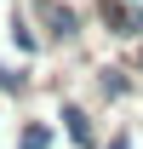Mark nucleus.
I'll return each mask as SVG.
<instances>
[{
    "mask_svg": "<svg viewBox=\"0 0 143 149\" xmlns=\"http://www.w3.org/2000/svg\"><path fill=\"white\" fill-rule=\"evenodd\" d=\"M0 97H29V69L23 63H0Z\"/></svg>",
    "mask_w": 143,
    "mask_h": 149,
    "instance_id": "7",
    "label": "nucleus"
},
{
    "mask_svg": "<svg viewBox=\"0 0 143 149\" xmlns=\"http://www.w3.org/2000/svg\"><path fill=\"white\" fill-rule=\"evenodd\" d=\"M57 115H63V138H69L74 149H97V143H103V138H97V115H92L86 103H74V97H69Z\"/></svg>",
    "mask_w": 143,
    "mask_h": 149,
    "instance_id": "2",
    "label": "nucleus"
},
{
    "mask_svg": "<svg viewBox=\"0 0 143 149\" xmlns=\"http://www.w3.org/2000/svg\"><path fill=\"white\" fill-rule=\"evenodd\" d=\"M92 17L115 40H132V0H92Z\"/></svg>",
    "mask_w": 143,
    "mask_h": 149,
    "instance_id": "3",
    "label": "nucleus"
},
{
    "mask_svg": "<svg viewBox=\"0 0 143 149\" xmlns=\"http://www.w3.org/2000/svg\"><path fill=\"white\" fill-rule=\"evenodd\" d=\"M57 143V126L52 120H23L17 126V149H52Z\"/></svg>",
    "mask_w": 143,
    "mask_h": 149,
    "instance_id": "6",
    "label": "nucleus"
},
{
    "mask_svg": "<svg viewBox=\"0 0 143 149\" xmlns=\"http://www.w3.org/2000/svg\"><path fill=\"white\" fill-rule=\"evenodd\" d=\"M132 6H143V0H132Z\"/></svg>",
    "mask_w": 143,
    "mask_h": 149,
    "instance_id": "11",
    "label": "nucleus"
},
{
    "mask_svg": "<svg viewBox=\"0 0 143 149\" xmlns=\"http://www.w3.org/2000/svg\"><path fill=\"white\" fill-rule=\"evenodd\" d=\"M23 12L35 17V29H40L46 46H74L86 35V12L74 0H23Z\"/></svg>",
    "mask_w": 143,
    "mask_h": 149,
    "instance_id": "1",
    "label": "nucleus"
},
{
    "mask_svg": "<svg viewBox=\"0 0 143 149\" xmlns=\"http://www.w3.org/2000/svg\"><path fill=\"white\" fill-rule=\"evenodd\" d=\"M132 74H143V40H132V63H126Z\"/></svg>",
    "mask_w": 143,
    "mask_h": 149,
    "instance_id": "9",
    "label": "nucleus"
},
{
    "mask_svg": "<svg viewBox=\"0 0 143 149\" xmlns=\"http://www.w3.org/2000/svg\"><path fill=\"white\" fill-rule=\"evenodd\" d=\"M92 86H97V97H109V103H120V97H132V69H97L92 74Z\"/></svg>",
    "mask_w": 143,
    "mask_h": 149,
    "instance_id": "4",
    "label": "nucleus"
},
{
    "mask_svg": "<svg viewBox=\"0 0 143 149\" xmlns=\"http://www.w3.org/2000/svg\"><path fill=\"white\" fill-rule=\"evenodd\" d=\"M97 149H132V132H115V138H103Z\"/></svg>",
    "mask_w": 143,
    "mask_h": 149,
    "instance_id": "8",
    "label": "nucleus"
},
{
    "mask_svg": "<svg viewBox=\"0 0 143 149\" xmlns=\"http://www.w3.org/2000/svg\"><path fill=\"white\" fill-rule=\"evenodd\" d=\"M132 40H143V6H132Z\"/></svg>",
    "mask_w": 143,
    "mask_h": 149,
    "instance_id": "10",
    "label": "nucleus"
},
{
    "mask_svg": "<svg viewBox=\"0 0 143 149\" xmlns=\"http://www.w3.org/2000/svg\"><path fill=\"white\" fill-rule=\"evenodd\" d=\"M12 46H17L23 57H40V46H46V40L35 35V17H29L23 6H17V12H12Z\"/></svg>",
    "mask_w": 143,
    "mask_h": 149,
    "instance_id": "5",
    "label": "nucleus"
}]
</instances>
